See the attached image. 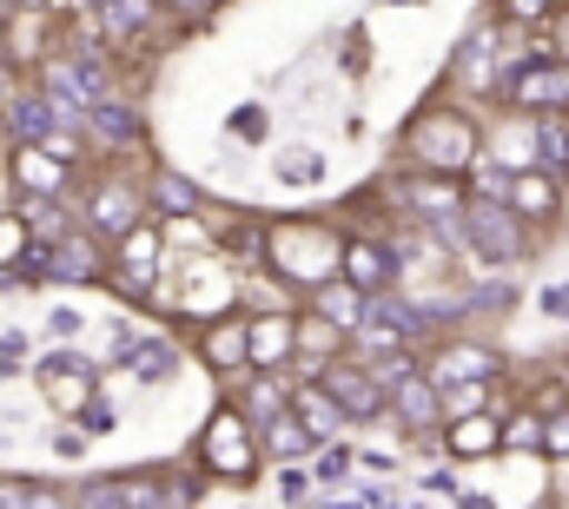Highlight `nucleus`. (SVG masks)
I'll return each instance as SVG.
<instances>
[{"label": "nucleus", "mask_w": 569, "mask_h": 509, "mask_svg": "<svg viewBox=\"0 0 569 509\" xmlns=\"http://www.w3.org/2000/svg\"><path fill=\"white\" fill-rule=\"evenodd\" d=\"M463 239H470V252L483 258V265H517V258H523L517 212H510L503 199H477V206L463 212Z\"/></svg>", "instance_id": "1"}, {"label": "nucleus", "mask_w": 569, "mask_h": 509, "mask_svg": "<svg viewBox=\"0 0 569 509\" xmlns=\"http://www.w3.org/2000/svg\"><path fill=\"white\" fill-rule=\"evenodd\" d=\"M510 100L543 107V113L569 107V67H557V60H530V67H517V73H510Z\"/></svg>", "instance_id": "2"}, {"label": "nucleus", "mask_w": 569, "mask_h": 509, "mask_svg": "<svg viewBox=\"0 0 569 509\" xmlns=\"http://www.w3.org/2000/svg\"><path fill=\"white\" fill-rule=\"evenodd\" d=\"M325 390H331V403H338L345 417H378V410H385V383L371 378V371L338 365V371H325Z\"/></svg>", "instance_id": "3"}, {"label": "nucleus", "mask_w": 569, "mask_h": 509, "mask_svg": "<svg viewBox=\"0 0 569 509\" xmlns=\"http://www.w3.org/2000/svg\"><path fill=\"white\" fill-rule=\"evenodd\" d=\"M206 457H212V470H226V477H246V470H252V443H246V430H239L232 417H219V423L206 430Z\"/></svg>", "instance_id": "4"}, {"label": "nucleus", "mask_w": 569, "mask_h": 509, "mask_svg": "<svg viewBox=\"0 0 569 509\" xmlns=\"http://www.w3.org/2000/svg\"><path fill=\"white\" fill-rule=\"evenodd\" d=\"M418 146H425L430 166H463V159H470V127H463V120H430V127L418 132Z\"/></svg>", "instance_id": "5"}, {"label": "nucleus", "mask_w": 569, "mask_h": 509, "mask_svg": "<svg viewBox=\"0 0 569 509\" xmlns=\"http://www.w3.org/2000/svg\"><path fill=\"white\" fill-rule=\"evenodd\" d=\"M7 127H13V139H20V146H40L47 132L60 127V113L47 107V93H20V100L7 107Z\"/></svg>", "instance_id": "6"}, {"label": "nucleus", "mask_w": 569, "mask_h": 509, "mask_svg": "<svg viewBox=\"0 0 569 509\" xmlns=\"http://www.w3.org/2000/svg\"><path fill=\"white\" fill-rule=\"evenodd\" d=\"M391 403H398V417H405L411 430H425V423H437V417H443V397H437V383L411 378V371L398 378V397H391Z\"/></svg>", "instance_id": "7"}, {"label": "nucleus", "mask_w": 569, "mask_h": 509, "mask_svg": "<svg viewBox=\"0 0 569 509\" xmlns=\"http://www.w3.org/2000/svg\"><path fill=\"white\" fill-rule=\"evenodd\" d=\"M87 120L100 139H113V146H127V139H140V113L133 107H120L113 93H100V100H87Z\"/></svg>", "instance_id": "8"}, {"label": "nucleus", "mask_w": 569, "mask_h": 509, "mask_svg": "<svg viewBox=\"0 0 569 509\" xmlns=\"http://www.w3.org/2000/svg\"><path fill=\"white\" fill-rule=\"evenodd\" d=\"M411 206L430 226H443L450 239H463V212H457V186H411Z\"/></svg>", "instance_id": "9"}, {"label": "nucleus", "mask_w": 569, "mask_h": 509, "mask_svg": "<svg viewBox=\"0 0 569 509\" xmlns=\"http://www.w3.org/2000/svg\"><path fill=\"white\" fill-rule=\"evenodd\" d=\"M510 199H517L523 219H550V212H557V172H523V179H510Z\"/></svg>", "instance_id": "10"}, {"label": "nucleus", "mask_w": 569, "mask_h": 509, "mask_svg": "<svg viewBox=\"0 0 569 509\" xmlns=\"http://www.w3.org/2000/svg\"><path fill=\"white\" fill-rule=\"evenodd\" d=\"M152 20V0H100V33L107 40H133Z\"/></svg>", "instance_id": "11"}, {"label": "nucleus", "mask_w": 569, "mask_h": 509, "mask_svg": "<svg viewBox=\"0 0 569 509\" xmlns=\"http://www.w3.org/2000/svg\"><path fill=\"white\" fill-rule=\"evenodd\" d=\"M338 417H345V410L331 403V390H325V383H305V390H298V423H305L311 437H331V430H338Z\"/></svg>", "instance_id": "12"}, {"label": "nucleus", "mask_w": 569, "mask_h": 509, "mask_svg": "<svg viewBox=\"0 0 569 509\" xmlns=\"http://www.w3.org/2000/svg\"><path fill=\"white\" fill-rule=\"evenodd\" d=\"M93 226H100V232H120V239H127V232L140 226V206H133V199H127L120 186H107V192L93 199Z\"/></svg>", "instance_id": "13"}, {"label": "nucleus", "mask_w": 569, "mask_h": 509, "mask_svg": "<svg viewBox=\"0 0 569 509\" xmlns=\"http://www.w3.org/2000/svg\"><path fill=\"white\" fill-rule=\"evenodd\" d=\"M318 318H331V325L358 331V318H365V298H358V285H325V291H318Z\"/></svg>", "instance_id": "14"}, {"label": "nucleus", "mask_w": 569, "mask_h": 509, "mask_svg": "<svg viewBox=\"0 0 569 509\" xmlns=\"http://www.w3.org/2000/svg\"><path fill=\"white\" fill-rule=\"evenodd\" d=\"M284 351H291V325H284V318H266V325L246 338V358H252V365H284Z\"/></svg>", "instance_id": "15"}, {"label": "nucleus", "mask_w": 569, "mask_h": 509, "mask_svg": "<svg viewBox=\"0 0 569 509\" xmlns=\"http://www.w3.org/2000/svg\"><path fill=\"white\" fill-rule=\"evenodd\" d=\"M345 271H351V285H385L398 271V258H385V246H351L345 252Z\"/></svg>", "instance_id": "16"}, {"label": "nucleus", "mask_w": 569, "mask_h": 509, "mask_svg": "<svg viewBox=\"0 0 569 509\" xmlns=\"http://www.w3.org/2000/svg\"><path fill=\"white\" fill-rule=\"evenodd\" d=\"M20 179H27L33 192L53 199V186H60V159H53L47 146H20Z\"/></svg>", "instance_id": "17"}, {"label": "nucleus", "mask_w": 569, "mask_h": 509, "mask_svg": "<svg viewBox=\"0 0 569 509\" xmlns=\"http://www.w3.org/2000/svg\"><path fill=\"white\" fill-rule=\"evenodd\" d=\"M537 159H543V172H569V127L550 120V113H543V127H537Z\"/></svg>", "instance_id": "18"}, {"label": "nucleus", "mask_w": 569, "mask_h": 509, "mask_svg": "<svg viewBox=\"0 0 569 509\" xmlns=\"http://www.w3.org/2000/svg\"><path fill=\"white\" fill-rule=\"evenodd\" d=\"M266 443H272V450H279V457H298V450H311V443H318V437H311V430H305V423H291V417H266Z\"/></svg>", "instance_id": "19"}, {"label": "nucleus", "mask_w": 569, "mask_h": 509, "mask_svg": "<svg viewBox=\"0 0 569 509\" xmlns=\"http://www.w3.org/2000/svg\"><path fill=\"white\" fill-rule=\"evenodd\" d=\"M463 378H490V351H450L443 365H437V383H463Z\"/></svg>", "instance_id": "20"}, {"label": "nucleus", "mask_w": 569, "mask_h": 509, "mask_svg": "<svg viewBox=\"0 0 569 509\" xmlns=\"http://www.w3.org/2000/svg\"><path fill=\"white\" fill-rule=\"evenodd\" d=\"M450 443H457L463 457H477V450H490V443H497V423H490V417H477V410H463V423L450 430Z\"/></svg>", "instance_id": "21"}, {"label": "nucleus", "mask_w": 569, "mask_h": 509, "mask_svg": "<svg viewBox=\"0 0 569 509\" xmlns=\"http://www.w3.org/2000/svg\"><path fill=\"white\" fill-rule=\"evenodd\" d=\"M159 206H166V212H192V206H199V186L179 179V172H166V179H159Z\"/></svg>", "instance_id": "22"}, {"label": "nucleus", "mask_w": 569, "mask_h": 509, "mask_svg": "<svg viewBox=\"0 0 569 509\" xmlns=\"http://www.w3.org/2000/svg\"><path fill=\"white\" fill-rule=\"evenodd\" d=\"M67 67H73V80H80V93H87V100H100V93H107V67H100L93 53H73Z\"/></svg>", "instance_id": "23"}, {"label": "nucleus", "mask_w": 569, "mask_h": 509, "mask_svg": "<svg viewBox=\"0 0 569 509\" xmlns=\"http://www.w3.org/2000/svg\"><path fill=\"white\" fill-rule=\"evenodd\" d=\"M537 311H543L550 325H569V278H557V285L537 291Z\"/></svg>", "instance_id": "24"}, {"label": "nucleus", "mask_w": 569, "mask_h": 509, "mask_svg": "<svg viewBox=\"0 0 569 509\" xmlns=\"http://www.w3.org/2000/svg\"><path fill=\"white\" fill-rule=\"evenodd\" d=\"M351 463H358V457H351L345 443H331V450L318 457V477H325V483H345V477H351Z\"/></svg>", "instance_id": "25"}, {"label": "nucleus", "mask_w": 569, "mask_h": 509, "mask_svg": "<svg viewBox=\"0 0 569 509\" xmlns=\"http://www.w3.org/2000/svg\"><path fill=\"white\" fill-rule=\"evenodd\" d=\"M284 410V390L279 383H259V390H252V410H246V417H252V423H266V417H279Z\"/></svg>", "instance_id": "26"}, {"label": "nucleus", "mask_w": 569, "mask_h": 509, "mask_svg": "<svg viewBox=\"0 0 569 509\" xmlns=\"http://www.w3.org/2000/svg\"><path fill=\"white\" fill-rule=\"evenodd\" d=\"M133 371H140V378H166V371H172V351H166V345H146L140 358H133Z\"/></svg>", "instance_id": "27"}, {"label": "nucleus", "mask_w": 569, "mask_h": 509, "mask_svg": "<svg viewBox=\"0 0 569 509\" xmlns=\"http://www.w3.org/2000/svg\"><path fill=\"white\" fill-rule=\"evenodd\" d=\"M246 358V331H219L212 338V365H239Z\"/></svg>", "instance_id": "28"}, {"label": "nucleus", "mask_w": 569, "mask_h": 509, "mask_svg": "<svg viewBox=\"0 0 569 509\" xmlns=\"http://www.w3.org/2000/svg\"><path fill=\"white\" fill-rule=\"evenodd\" d=\"M279 179H318V152H291V159H279Z\"/></svg>", "instance_id": "29"}, {"label": "nucleus", "mask_w": 569, "mask_h": 509, "mask_svg": "<svg viewBox=\"0 0 569 509\" xmlns=\"http://www.w3.org/2000/svg\"><path fill=\"white\" fill-rule=\"evenodd\" d=\"M483 403V390H477V378H463L457 390H450V417H463V410H477Z\"/></svg>", "instance_id": "30"}, {"label": "nucleus", "mask_w": 569, "mask_h": 509, "mask_svg": "<svg viewBox=\"0 0 569 509\" xmlns=\"http://www.w3.org/2000/svg\"><path fill=\"white\" fill-rule=\"evenodd\" d=\"M27 365V338H0V371H20Z\"/></svg>", "instance_id": "31"}, {"label": "nucleus", "mask_w": 569, "mask_h": 509, "mask_svg": "<svg viewBox=\"0 0 569 509\" xmlns=\"http://www.w3.org/2000/svg\"><path fill=\"white\" fill-rule=\"evenodd\" d=\"M0 503H40V490L33 483H0Z\"/></svg>", "instance_id": "32"}, {"label": "nucleus", "mask_w": 569, "mask_h": 509, "mask_svg": "<svg viewBox=\"0 0 569 509\" xmlns=\"http://www.w3.org/2000/svg\"><path fill=\"white\" fill-rule=\"evenodd\" d=\"M543 443H550L557 457H563V450H569V410H563V417H557V423H550V430H543Z\"/></svg>", "instance_id": "33"}, {"label": "nucleus", "mask_w": 569, "mask_h": 509, "mask_svg": "<svg viewBox=\"0 0 569 509\" xmlns=\"http://www.w3.org/2000/svg\"><path fill=\"white\" fill-rule=\"evenodd\" d=\"M53 450H60V457H80V450H87V437H80V430H60V437H53Z\"/></svg>", "instance_id": "34"}, {"label": "nucleus", "mask_w": 569, "mask_h": 509, "mask_svg": "<svg viewBox=\"0 0 569 509\" xmlns=\"http://www.w3.org/2000/svg\"><path fill=\"white\" fill-rule=\"evenodd\" d=\"M543 7H550V0H517V13H543Z\"/></svg>", "instance_id": "35"}, {"label": "nucleus", "mask_w": 569, "mask_h": 509, "mask_svg": "<svg viewBox=\"0 0 569 509\" xmlns=\"http://www.w3.org/2000/svg\"><path fill=\"white\" fill-rule=\"evenodd\" d=\"M7 246H13V226H0V258H7Z\"/></svg>", "instance_id": "36"}, {"label": "nucleus", "mask_w": 569, "mask_h": 509, "mask_svg": "<svg viewBox=\"0 0 569 509\" xmlns=\"http://www.w3.org/2000/svg\"><path fill=\"white\" fill-rule=\"evenodd\" d=\"M7 7H40V0H7Z\"/></svg>", "instance_id": "37"}]
</instances>
